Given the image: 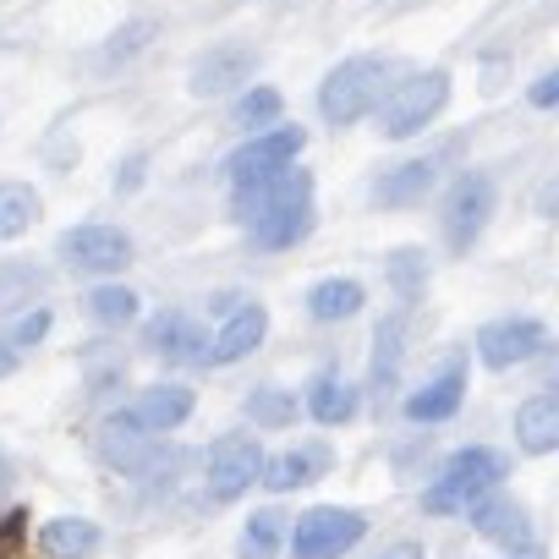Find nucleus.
<instances>
[{"label":"nucleus","mask_w":559,"mask_h":559,"mask_svg":"<svg viewBox=\"0 0 559 559\" xmlns=\"http://www.w3.org/2000/svg\"><path fill=\"white\" fill-rule=\"evenodd\" d=\"M368 537V515L346 504H313L292 532V559H341Z\"/></svg>","instance_id":"423d86ee"},{"label":"nucleus","mask_w":559,"mask_h":559,"mask_svg":"<svg viewBox=\"0 0 559 559\" xmlns=\"http://www.w3.org/2000/svg\"><path fill=\"white\" fill-rule=\"evenodd\" d=\"M280 110H286L280 88H263V83H258V88H247V94L236 99V127H252V132H258V127H274Z\"/></svg>","instance_id":"2f4dec72"},{"label":"nucleus","mask_w":559,"mask_h":559,"mask_svg":"<svg viewBox=\"0 0 559 559\" xmlns=\"http://www.w3.org/2000/svg\"><path fill=\"white\" fill-rule=\"evenodd\" d=\"M406 330H412V308H395L379 319L373 330V362H368V390L384 401L401 379V357H406Z\"/></svg>","instance_id":"f3484780"},{"label":"nucleus","mask_w":559,"mask_h":559,"mask_svg":"<svg viewBox=\"0 0 559 559\" xmlns=\"http://www.w3.org/2000/svg\"><path fill=\"white\" fill-rule=\"evenodd\" d=\"M466 521H472V532H477L483 543H493V548H504V554H521V548L532 543L526 504L510 499V493H493V488H488V493L466 510Z\"/></svg>","instance_id":"ddd939ff"},{"label":"nucleus","mask_w":559,"mask_h":559,"mask_svg":"<svg viewBox=\"0 0 559 559\" xmlns=\"http://www.w3.org/2000/svg\"><path fill=\"white\" fill-rule=\"evenodd\" d=\"M263 335H269V313H263L258 302H236L230 319H225V330L209 341V362H214V368L241 362V357H252V352L263 346Z\"/></svg>","instance_id":"a211bd4d"},{"label":"nucleus","mask_w":559,"mask_h":559,"mask_svg":"<svg viewBox=\"0 0 559 559\" xmlns=\"http://www.w3.org/2000/svg\"><path fill=\"white\" fill-rule=\"evenodd\" d=\"M510 559H543V548H537V543H526V548H521V554H510Z\"/></svg>","instance_id":"58836bf2"},{"label":"nucleus","mask_w":559,"mask_h":559,"mask_svg":"<svg viewBox=\"0 0 559 559\" xmlns=\"http://www.w3.org/2000/svg\"><path fill=\"white\" fill-rule=\"evenodd\" d=\"M45 269H0V313H17V308H28V302H39L45 297Z\"/></svg>","instance_id":"c756f323"},{"label":"nucleus","mask_w":559,"mask_h":559,"mask_svg":"<svg viewBox=\"0 0 559 559\" xmlns=\"http://www.w3.org/2000/svg\"><path fill=\"white\" fill-rule=\"evenodd\" d=\"M543 346H548V330H543L537 319H493V324L477 330V357H483V368H493V373L532 362Z\"/></svg>","instance_id":"9b49d317"},{"label":"nucleus","mask_w":559,"mask_h":559,"mask_svg":"<svg viewBox=\"0 0 559 559\" xmlns=\"http://www.w3.org/2000/svg\"><path fill=\"white\" fill-rule=\"evenodd\" d=\"M143 346H148L154 357H165V362H209V335H203V324H198L192 313H181V308H165L159 319H148V324H143Z\"/></svg>","instance_id":"4468645a"},{"label":"nucleus","mask_w":559,"mask_h":559,"mask_svg":"<svg viewBox=\"0 0 559 559\" xmlns=\"http://www.w3.org/2000/svg\"><path fill=\"white\" fill-rule=\"evenodd\" d=\"M138 417H143L154 433H170V428H181V423L192 417V390H187V384H154V390L143 395Z\"/></svg>","instance_id":"b1692460"},{"label":"nucleus","mask_w":559,"mask_h":559,"mask_svg":"<svg viewBox=\"0 0 559 559\" xmlns=\"http://www.w3.org/2000/svg\"><path fill=\"white\" fill-rule=\"evenodd\" d=\"M537 214H543V219H559V176L543 181V192H537Z\"/></svg>","instance_id":"c9c22d12"},{"label":"nucleus","mask_w":559,"mask_h":559,"mask_svg":"<svg viewBox=\"0 0 559 559\" xmlns=\"http://www.w3.org/2000/svg\"><path fill=\"white\" fill-rule=\"evenodd\" d=\"M439 170H444V154L401 159V165L379 170V181H373V203H384V209H412V203H423V198L439 187Z\"/></svg>","instance_id":"2eb2a0df"},{"label":"nucleus","mask_w":559,"mask_h":559,"mask_svg":"<svg viewBox=\"0 0 559 559\" xmlns=\"http://www.w3.org/2000/svg\"><path fill=\"white\" fill-rule=\"evenodd\" d=\"M515 444L526 455L559 450V390H543V395L521 401V412H515Z\"/></svg>","instance_id":"6ab92c4d"},{"label":"nucleus","mask_w":559,"mask_h":559,"mask_svg":"<svg viewBox=\"0 0 559 559\" xmlns=\"http://www.w3.org/2000/svg\"><path fill=\"white\" fill-rule=\"evenodd\" d=\"M526 105H532V110H559V67H548V72L526 88Z\"/></svg>","instance_id":"72a5a7b5"},{"label":"nucleus","mask_w":559,"mask_h":559,"mask_svg":"<svg viewBox=\"0 0 559 559\" xmlns=\"http://www.w3.org/2000/svg\"><path fill=\"white\" fill-rule=\"evenodd\" d=\"M263 444L252 439V433H219L214 444H209V493L219 499V504H230V499H241L258 477H263Z\"/></svg>","instance_id":"6e6552de"},{"label":"nucleus","mask_w":559,"mask_h":559,"mask_svg":"<svg viewBox=\"0 0 559 559\" xmlns=\"http://www.w3.org/2000/svg\"><path fill=\"white\" fill-rule=\"evenodd\" d=\"M286 543V515L280 510H252L241 526V559H274Z\"/></svg>","instance_id":"bb28decb"},{"label":"nucleus","mask_w":559,"mask_h":559,"mask_svg":"<svg viewBox=\"0 0 559 559\" xmlns=\"http://www.w3.org/2000/svg\"><path fill=\"white\" fill-rule=\"evenodd\" d=\"M379 559H428V554H423V543H390Z\"/></svg>","instance_id":"4c0bfd02"},{"label":"nucleus","mask_w":559,"mask_h":559,"mask_svg":"<svg viewBox=\"0 0 559 559\" xmlns=\"http://www.w3.org/2000/svg\"><path fill=\"white\" fill-rule=\"evenodd\" d=\"M444 105H450V72H444V67L412 72L406 83L384 88V99H379V132H384L390 143H406V138L428 132Z\"/></svg>","instance_id":"20e7f679"},{"label":"nucleus","mask_w":559,"mask_h":559,"mask_svg":"<svg viewBox=\"0 0 559 559\" xmlns=\"http://www.w3.org/2000/svg\"><path fill=\"white\" fill-rule=\"evenodd\" d=\"M45 214V198L28 181H0V241H17Z\"/></svg>","instance_id":"5701e85b"},{"label":"nucleus","mask_w":559,"mask_h":559,"mask_svg":"<svg viewBox=\"0 0 559 559\" xmlns=\"http://www.w3.org/2000/svg\"><path fill=\"white\" fill-rule=\"evenodd\" d=\"M12 477V461H7V450H0V483H7Z\"/></svg>","instance_id":"a19ab883"},{"label":"nucleus","mask_w":559,"mask_h":559,"mask_svg":"<svg viewBox=\"0 0 559 559\" xmlns=\"http://www.w3.org/2000/svg\"><path fill=\"white\" fill-rule=\"evenodd\" d=\"M56 252L83 274H121L132 263V236L121 225H72L61 230Z\"/></svg>","instance_id":"1a4fd4ad"},{"label":"nucleus","mask_w":559,"mask_h":559,"mask_svg":"<svg viewBox=\"0 0 559 559\" xmlns=\"http://www.w3.org/2000/svg\"><path fill=\"white\" fill-rule=\"evenodd\" d=\"M247 423L252 428H292L297 423V395L292 390H274V384L252 390L247 395Z\"/></svg>","instance_id":"cd10ccee"},{"label":"nucleus","mask_w":559,"mask_h":559,"mask_svg":"<svg viewBox=\"0 0 559 559\" xmlns=\"http://www.w3.org/2000/svg\"><path fill=\"white\" fill-rule=\"evenodd\" d=\"M39 548H45V559H88L99 548V526L88 515H56V521H45Z\"/></svg>","instance_id":"412c9836"},{"label":"nucleus","mask_w":559,"mask_h":559,"mask_svg":"<svg viewBox=\"0 0 559 559\" xmlns=\"http://www.w3.org/2000/svg\"><path fill=\"white\" fill-rule=\"evenodd\" d=\"M384 83H390V61H379V56H346L319 83V116L330 127H357V121H368L379 110Z\"/></svg>","instance_id":"f03ea898"},{"label":"nucleus","mask_w":559,"mask_h":559,"mask_svg":"<svg viewBox=\"0 0 559 559\" xmlns=\"http://www.w3.org/2000/svg\"><path fill=\"white\" fill-rule=\"evenodd\" d=\"M143 176H148V154H127V165H121V176H116V192H138Z\"/></svg>","instance_id":"f704fd0d"},{"label":"nucleus","mask_w":559,"mask_h":559,"mask_svg":"<svg viewBox=\"0 0 559 559\" xmlns=\"http://www.w3.org/2000/svg\"><path fill=\"white\" fill-rule=\"evenodd\" d=\"M493 209H499V181H493L488 170H461V176L450 181L444 203H439V230H444L450 252H466V247L488 230Z\"/></svg>","instance_id":"39448f33"},{"label":"nucleus","mask_w":559,"mask_h":559,"mask_svg":"<svg viewBox=\"0 0 559 559\" xmlns=\"http://www.w3.org/2000/svg\"><path fill=\"white\" fill-rule=\"evenodd\" d=\"M99 455L121 477H148L154 461H159V444H154V428L138 412H116V417L99 423Z\"/></svg>","instance_id":"9d476101"},{"label":"nucleus","mask_w":559,"mask_h":559,"mask_svg":"<svg viewBox=\"0 0 559 559\" xmlns=\"http://www.w3.org/2000/svg\"><path fill=\"white\" fill-rule=\"evenodd\" d=\"M499 477H504V455L488 450V444H466V450H455V455L439 466V477L423 488V510H428V515H466L488 488H499Z\"/></svg>","instance_id":"7ed1b4c3"},{"label":"nucleus","mask_w":559,"mask_h":559,"mask_svg":"<svg viewBox=\"0 0 559 559\" xmlns=\"http://www.w3.org/2000/svg\"><path fill=\"white\" fill-rule=\"evenodd\" d=\"M548 390H559V352H554V362H548Z\"/></svg>","instance_id":"ea45409f"},{"label":"nucleus","mask_w":559,"mask_h":559,"mask_svg":"<svg viewBox=\"0 0 559 559\" xmlns=\"http://www.w3.org/2000/svg\"><path fill=\"white\" fill-rule=\"evenodd\" d=\"M252 72H258V50H247V45H214V50H203L192 61L187 88H192V99H225L230 88H247Z\"/></svg>","instance_id":"f8f14e48"},{"label":"nucleus","mask_w":559,"mask_h":559,"mask_svg":"<svg viewBox=\"0 0 559 559\" xmlns=\"http://www.w3.org/2000/svg\"><path fill=\"white\" fill-rule=\"evenodd\" d=\"M230 214L247 225V236L263 252H286L313 230V170L286 165L263 181L230 187Z\"/></svg>","instance_id":"f257e3e1"},{"label":"nucleus","mask_w":559,"mask_h":559,"mask_svg":"<svg viewBox=\"0 0 559 559\" xmlns=\"http://www.w3.org/2000/svg\"><path fill=\"white\" fill-rule=\"evenodd\" d=\"M88 313H94V324L121 330V324L138 319V292H132V286H116V280H105V286L88 292Z\"/></svg>","instance_id":"c85d7f7f"},{"label":"nucleus","mask_w":559,"mask_h":559,"mask_svg":"<svg viewBox=\"0 0 559 559\" xmlns=\"http://www.w3.org/2000/svg\"><path fill=\"white\" fill-rule=\"evenodd\" d=\"M45 335H50V313H45V308H34V313H23V319H17L12 346H23V352H28V346H39Z\"/></svg>","instance_id":"473e14b6"},{"label":"nucleus","mask_w":559,"mask_h":559,"mask_svg":"<svg viewBox=\"0 0 559 559\" xmlns=\"http://www.w3.org/2000/svg\"><path fill=\"white\" fill-rule=\"evenodd\" d=\"M154 34H159V23H154V17H132V23H121V28L110 34V45L99 50V61H105V67H127L132 56H143V50H148V39H154Z\"/></svg>","instance_id":"7c9ffc66"},{"label":"nucleus","mask_w":559,"mask_h":559,"mask_svg":"<svg viewBox=\"0 0 559 559\" xmlns=\"http://www.w3.org/2000/svg\"><path fill=\"white\" fill-rule=\"evenodd\" d=\"M308 148V132L302 127H258L230 159H225V170H230V187H247V181H263V176H274V170H286V165H297V154Z\"/></svg>","instance_id":"0eeeda50"},{"label":"nucleus","mask_w":559,"mask_h":559,"mask_svg":"<svg viewBox=\"0 0 559 559\" xmlns=\"http://www.w3.org/2000/svg\"><path fill=\"white\" fill-rule=\"evenodd\" d=\"M362 302H368V292H362V280H352V274L319 280V286L308 292V313L319 324H346L352 313H362Z\"/></svg>","instance_id":"aec40b11"},{"label":"nucleus","mask_w":559,"mask_h":559,"mask_svg":"<svg viewBox=\"0 0 559 559\" xmlns=\"http://www.w3.org/2000/svg\"><path fill=\"white\" fill-rule=\"evenodd\" d=\"M466 401V352H455L417 395H406V417L412 423H450Z\"/></svg>","instance_id":"dca6fc26"},{"label":"nucleus","mask_w":559,"mask_h":559,"mask_svg":"<svg viewBox=\"0 0 559 559\" xmlns=\"http://www.w3.org/2000/svg\"><path fill=\"white\" fill-rule=\"evenodd\" d=\"M17 362H23V346H12V335H0V379H7Z\"/></svg>","instance_id":"e433bc0d"},{"label":"nucleus","mask_w":559,"mask_h":559,"mask_svg":"<svg viewBox=\"0 0 559 559\" xmlns=\"http://www.w3.org/2000/svg\"><path fill=\"white\" fill-rule=\"evenodd\" d=\"M384 280H390V292L401 297V308H412L428 292V252L423 247H395L390 263H384Z\"/></svg>","instance_id":"393cba45"},{"label":"nucleus","mask_w":559,"mask_h":559,"mask_svg":"<svg viewBox=\"0 0 559 559\" xmlns=\"http://www.w3.org/2000/svg\"><path fill=\"white\" fill-rule=\"evenodd\" d=\"M308 412H313V423L341 428V423H352V417H357V390H352L346 379L324 373V379L313 384V395H308Z\"/></svg>","instance_id":"a878e982"},{"label":"nucleus","mask_w":559,"mask_h":559,"mask_svg":"<svg viewBox=\"0 0 559 559\" xmlns=\"http://www.w3.org/2000/svg\"><path fill=\"white\" fill-rule=\"evenodd\" d=\"M324 466H330V450H286V455L263 461V477H258V483H263L269 493H292V488L313 483Z\"/></svg>","instance_id":"4be33fe9"}]
</instances>
